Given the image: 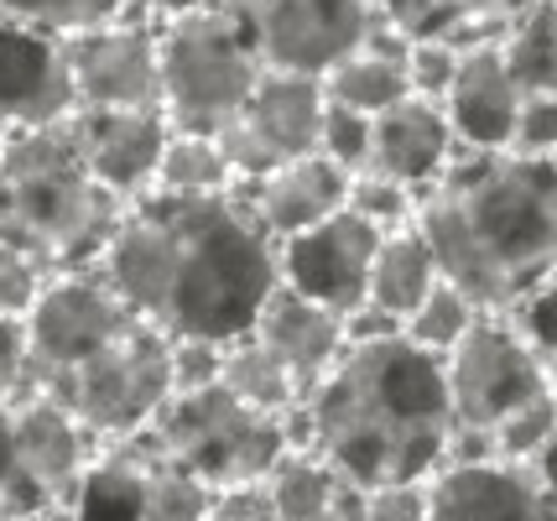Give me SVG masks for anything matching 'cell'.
<instances>
[{
    "mask_svg": "<svg viewBox=\"0 0 557 521\" xmlns=\"http://www.w3.org/2000/svg\"><path fill=\"white\" fill-rule=\"evenodd\" d=\"M22 392L69 412L95 444L146 433L172 397L168 339L141 323L95 272L52 276L22 319Z\"/></svg>",
    "mask_w": 557,
    "mask_h": 521,
    "instance_id": "3957f363",
    "label": "cell"
},
{
    "mask_svg": "<svg viewBox=\"0 0 557 521\" xmlns=\"http://www.w3.org/2000/svg\"><path fill=\"white\" fill-rule=\"evenodd\" d=\"M0 136H5V131H0Z\"/></svg>",
    "mask_w": 557,
    "mask_h": 521,
    "instance_id": "b9f144b4",
    "label": "cell"
},
{
    "mask_svg": "<svg viewBox=\"0 0 557 521\" xmlns=\"http://www.w3.org/2000/svg\"><path fill=\"white\" fill-rule=\"evenodd\" d=\"M510 84L521 95H557V0H532L495 37Z\"/></svg>",
    "mask_w": 557,
    "mask_h": 521,
    "instance_id": "d4e9b609",
    "label": "cell"
},
{
    "mask_svg": "<svg viewBox=\"0 0 557 521\" xmlns=\"http://www.w3.org/2000/svg\"><path fill=\"white\" fill-rule=\"evenodd\" d=\"M521 100L527 95L510 84L495 42H469V48H459L454 84L437 104H443V121L454 131L459 151H506Z\"/></svg>",
    "mask_w": 557,
    "mask_h": 521,
    "instance_id": "e0dca14e",
    "label": "cell"
},
{
    "mask_svg": "<svg viewBox=\"0 0 557 521\" xmlns=\"http://www.w3.org/2000/svg\"><path fill=\"white\" fill-rule=\"evenodd\" d=\"M48 506H58V500L37 485V474L16 444V427H11V407L0 401V521H32Z\"/></svg>",
    "mask_w": 557,
    "mask_h": 521,
    "instance_id": "f546056e",
    "label": "cell"
},
{
    "mask_svg": "<svg viewBox=\"0 0 557 521\" xmlns=\"http://www.w3.org/2000/svg\"><path fill=\"white\" fill-rule=\"evenodd\" d=\"M454 157H459V147H454L448 121H443V104L407 95L401 104H391L370 121V151H364L360 173H375L386 183L422 194Z\"/></svg>",
    "mask_w": 557,
    "mask_h": 521,
    "instance_id": "ac0fdd59",
    "label": "cell"
},
{
    "mask_svg": "<svg viewBox=\"0 0 557 521\" xmlns=\"http://www.w3.org/2000/svg\"><path fill=\"white\" fill-rule=\"evenodd\" d=\"M73 136H78V157L110 199H141L151 194L157 177V157L168 147V121L157 110H84L73 115Z\"/></svg>",
    "mask_w": 557,
    "mask_h": 521,
    "instance_id": "5bb4252c",
    "label": "cell"
},
{
    "mask_svg": "<svg viewBox=\"0 0 557 521\" xmlns=\"http://www.w3.org/2000/svg\"><path fill=\"white\" fill-rule=\"evenodd\" d=\"M22 371H26V339L16 319H0V401H11L22 392Z\"/></svg>",
    "mask_w": 557,
    "mask_h": 521,
    "instance_id": "ab89813d",
    "label": "cell"
},
{
    "mask_svg": "<svg viewBox=\"0 0 557 521\" xmlns=\"http://www.w3.org/2000/svg\"><path fill=\"white\" fill-rule=\"evenodd\" d=\"M219 355H224V345H209V339H168L172 397H177V392H203V386H214Z\"/></svg>",
    "mask_w": 557,
    "mask_h": 521,
    "instance_id": "8d00e7d4",
    "label": "cell"
},
{
    "mask_svg": "<svg viewBox=\"0 0 557 521\" xmlns=\"http://www.w3.org/2000/svg\"><path fill=\"white\" fill-rule=\"evenodd\" d=\"M95 276L162 339H240L276 287V240L240 188L214 199L141 194L121 209Z\"/></svg>",
    "mask_w": 557,
    "mask_h": 521,
    "instance_id": "6da1fadb",
    "label": "cell"
},
{
    "mask_svg": "<svg viewBox=\"0 0 557 521\" xmlns=\"http://www.w3.org/2000/svg\"><path fill=\"white\" fill-rule=\"evenodd\" d=\"M428 521H557L553 470L454 454L428 474Z\"/></svg>",
    "mask_w": 557,
    "mask_h": 521,
    "instance_id": "7c38bea8",
    "label": "cell"
},
{
    "mask_svg": "<svg viewBox=\"0 0 557 521\" xmlns=\"http://www.w3.org/2000/svg\"><path fill=\"white\" fill-rule=\"evenodd\" d=\"M454 69H459V48L454 42H437V37H417L407 42V84H412L417 100H443L448 84H454Z\"/></svg>",
    "mask_w": 557,
    "mask_h": 521,
    "instance_id": "836d02e7",
    "label": "cell"
},
{
    "mask_svg": "<svg viewBox=\"0 0 557 521\" xmlns=\"http://www.w3.org/2000/svg\"><path fill=\"white\" fill-rule=\"evenodd\" d=\"M516 157H557V95H527L510 125V147Z\"/></svg>",
    "mask_w": 557,
    "mask_h": 521,
    "instance_id": "d590c367",
    "label": "cell"
},
{
    "mask_svg": "<svg viewBox=\"0 0 557 521\" xmlns=\"http://www.w3.org/2000/svg\"><path fill=\"white\" fill-rule=\"evenodd\" d=\"M73 115L84 110H157V22L121 16L63 37Z\"/></svg>",
    "mask_w": 557,
    "mask_h": 521,
    "instance_id": "8fae6325",
    "label": "cell"
},
{
    "mask_svg": "<svg viewBox=\"0 0 557 521\" xmlns=\"http://www.w3.org/2000/svg\"><path fill=\"white\" fill-rule=\"evenodd\" d=\"M375 22L391 26L396 37H437V42H495L516 11H527L532 0H370Z\"/></svg>",
    "mask_w": 557,
    "mask_h": 521,
    "instance_id": "7402d4cb",
    "label": "cell"
},
{
    "mask_svg": "<svg viewBox=\"0 0 557 521\" xmlns=\"http://www.w3.org/2000/svg\"><path fill=\"white\" fill-rule=\"evenodd\" d=\"M412 230L437 276L480 313H500L557 261V162L516 151H459L417 194Z\"/></svg>",
    "mask_w": 557,
    "mask_h": 521,
    "instance_id": "277c9868",
    "label": "cell"
},
{
    "mask_svg": "<svg viewBox=\"0 0 557 521\" xmlns=\"http://www.w3.org/2000/svg\"><path fill=\"white\" fill-rule=\"evenodd\" d=\"M214 0H131V11L146 16V22H172V16H188V11H203Z\"/></svg>",
    "mask_w": 557,
    "mask_h": 521,
    "instance_id": "60d3db41",
    "label": "cell"
},
{
    "mask_svg": "<svg viewBox=\"0 0 557 521\" xmlns=\"http://www.w3.org/2000/svg\"><path fill=\"white\" fill-rule=\"evenodd\" d=\"M318 125H323V89L318 78L297 74H261L256 89L245 95L235 121L219 131L214 141L230 157L240 183L282 168L292 157L318 151Z\"/></svg>",
    "mask_w": 557,
    "mask_h": 521,
    "instance_id": "30bf717a",
    "label": "cell"
},
{
    "mask_svg": "<svg viewBox=\"0 0 557 521\" xmlns=\"http://www.w3.org/2000/svg\"><path fill=\"white\" fill-rule=\"evenodd\" d=\"M203 521H271L267 491L261 485H240V491H214Z\"/></svg>",
    "mask_w": 557,
    "mask_h": 521,
    "instance_id": "f35d334b",
    "label": "cell"
},
{
    "mask_svg": "<svg viewBox=\"0 0 557 521\" xmlns=\"http://www.w3.org/2000/svg\"><path fill=\"white\" fill-rule=\"evenodd\" d=\"M553 298H557L553 282H536L532 293H521L510 308H500V319L510 323V334L532 349L536 360H547V365L557 360V349H553Z\"/></svg>",
    "mask_w": 557,
    "mask_h": 521,
    "instance_id": "1f68e13d",
    "label": "cell"
},
{
    "mask_svg": "<svg viewBox=\"0 0 557 521\" xmlns=\"http://www.w3.org/2000/svg\"><path fill=\"white\" fill-rule=\"evenodd\" d=\"M443 386H448V407L459 422L454 454H480V444L510 412L553 397V365L536 360L500 313H480L463 328L459 345L443 355Z\"/></svg>",
    "mask_w": 557,
    "mask_h": 521,
    "instance_id": "ba28073f",
    "label": "cell"
},
{
    "mask_svg": "<svg viewBox=\"0 0 557 521\" xmlns=\"http://www.w3.org/2000/svg\"><path fill=\"white\" fill-rule=\"evenodd\" d=\"M73 115L63 42L32 26L0 22V131H37Z\"/></svg>",
    "mask_w": 557,
    "mask_h": 521,
    "instance_id": "9a60e30c",
    "label": "cell"
},
{
    "mask_svg": "<svg viewBox=\"0 0 557 521\" xmlns=\"http://www.w3.org/2000/svg\"><path fill=\"white\" fill-rule=\"evenodd\" d=\"M318 89H323V104L375 121L381 110L412 95V84H407V37H396L391 26L364 32L360 42L318 78Z\"/></svg>",
    "mask_w": 557,
    "mask_h": 521,
    "instance_id": "ffe728a7",
    "label": "cell"
},
{
    "mask_svg": "<svg viewBox=\"0 0 557 521\" xmlns=\"http://www.w3.org/2000/svg\"><path fill=\"white\" fill-rule=\"evenodd\" d=\"M240 177L230 168V157L219 151L214 136H183L172 131L162 157H157V177L151 194H172V199H214V194H235Z\"/></svg>",
    "mask_w": 557,
    "mask_h": 521,
    "instance_id": "484cf974",
    "label": "cell"
},
{
    "mask_svg": "<svg viewBox=\"0 0 557 521\" xmlns=\"http://www.w3.org/2000/svg\"><path fill=\"white\" fill-rule=\"evenodd\" d=\"M553 438H557V397H542L532 407H521V412H510L480 444V454L506 459V464H527V470H553Z\"/></svg>",
    "mask_w": 557,
    "mask_h": 521,
    "instance_id": "83f0119b",
    "label": "cell"
},
{
    "mask_svg": "<svg viewBox=\"0 0 557 521\" xmlns=\"http://www.w3.org/2000/svg\"><path fill=\"white\" fill-rule=\"evenodd\" d=\"M437 282V261L428 240L417 235L412 224L407 230H391L375 240V256H370V276H364V308H375L381 319H391L396 328L407 323L417 302L433 293Z\"/></svg>",
    "mask_w": 557,
    "mask_h": 521,
    "instance_id": "603a6c76",
    "label": "cell"
},
{
    "mask_svg": "<svg viewBox=\"0 0 557 521\" xmlns=\"http://www.w3.org/2000/svg\"><path fill=\"white\" fill-rule=\"evenodd\" d=\"M375 240L381 235L370 224L339 209L334 220L313 224V230L276 246V282L292 287L297 298L329 308L334 319H349L364 302V276H370Z\"/></svg>",
    "mask_w": 557,
    "mask_h": 521,
    "instance_id": "4fadbf2b",
    "label": "cell"
},
{
    "mask_svg": "<svg viewBox=\"0 0 557 521\" xmlns=\"http://www.w3.org/2000/svg\"><path fill=\"white\" fill-rule=\"evenodd\" d=\"M245 334L287 365L292 381L302 386V401H308V392L329 375V365H334L344 355V345H349V339H344V319H334L329 308H318V302H308V298H297L282 282L261 298V308H256V319H250Z\"/></svg>",
    "mask_w": 557,
    "mask_h": 521,
    "instance_id": "d6986e66",
    "label": "cell"
},
{
    "mask_svg": "<svg viewBox=\"0 0 557 521\" xmlns=\"http://www.w3.org/2000/svg\"><path fill=\"white\" fill-rule=\"evenodd\" d=\"M297 444L349 474L360 491L428 480L459 448L443 360L401 334L344 345L297 412Z\"/></svg>",
    "mask_w": 557,
    "mask_h": 521,
    "instance_id": "7a4b0ae2",
    "label": "cell"
},
{
    "mask_svg": "<svg viewBox=\"0 0 557 521\" xmlns=\"http://www.w3.org/2000/svg\"><path fill=\"white\" fill-rule=\"evenodd\" d=\"M364 151H370V121L323 104V125H318V157H329L334 168L355 177L364 168Z\"/></svg>",
    "mask_w": 557,
    "mask_h": 521,
    "instance_id": "d6a6232c",
    "label": "cell"
},
{
    "mask_svg": "<svg viewBox=\"0 0 557 521\" xmlns=\"http://www.w3.org/2000/svg\"><path fill=\"white\" fill-rule=\"evenodd\" d=\"M136 438L203 491H240L276 470V459L297 444V422L250 412L214 381L203 392L168 397Z\"/></svg>",
    "mask_w": 557,
    "mask_h": 521,
    "instance_id": "8992f818",
    "label": "cell"
},
{
    "mask_svg": "<svg viewBox=\"0 0 557 521\" xmlns=\"http://www.w3.org/2000/svg\"><path fill=\"white\" fill-rule=\"evenodd\" d=\"M364 521H428V480L364 491Z\"/></svg>",
    "mask_w": 557,
    "mask_h": 521,
    "instance_id": "74e56055",
    "label": "cell"
},
{
    "mask_svg": "<svg viewBox=\"0 0 557 521\" xmlns=\"http://www.w3.org/2000/svg\"><path fill=\"white\" fill-rule=\"evenodd\" d=\"M52 276L37 266V261H26L22 250L0 246V319H16L22 323L32 313V302L42 298V287H48Z\"/></svg>",
    "mask_w": 557,
    "mask_h": 521,
    "instance_id": "e575fe53",
    "label": "cell"
},
{
    "mask_svg": "<svg viewBox=\"0 0 557 521\" xmlns=\"http://www.w3.org/2000/svg\"><path fill=\"white\" fill-rule=\"evenodd\" d=\"M219 386L240 401V407L267 412V418L297 422V412H302V386H297L287 365H282L276 355H267L250 334L224 345V355H219Z\"/></svg>",
    "mask_w": 557,
    "mask_h": 521,
    "instance_id": "cb8c5ba5",
    "label": "cell"
},
{
    "mask_svg": "<svg viewBox=\"0 0 557 521\" xmlns=\"http://www.w3.org/2000/svg\"><path fill=\"white\" fill-rule=\"evenodd\" d=\"M344 209L364 220L375 235H391V230H407L417 220V194L412 188H401V183H386V177L375 173H355L349 177V199Z\"/></svg>",
    "mask_w": 557,
    "mask_h": 521,
    "instance_id": "4dcf8cb0",
    "label": "cell"
},
{
    "mask_svg": "<svg viewBox=\"0 0 557 521\" xmlns=\"http://www.w3.org/2000/svg\"><path fill=\"white\" fill-rule=\"evenodd\" d=\"M121 209L84 168L73 115L0 136V246L22 250L48 276L95 272Z\"/></svg>",
    "mask_w": 557,
    "mask_h": 521,
    "instance_id": "5b68a950",
    "label": "cell"
},
{
    "mask_svg": "<svg viewBox=\"0 0 557 521\" xmlns=\"http://www.w3.org/2000/svg\"><path fill=\"white\" fill-rule=\"evenodd\" d=\"M240 199L250 209V220L282 246L292 235H302V230L339 214L344 199H349V173L334 168L329 157L308 151V157H292L282 168L240 183Z\"/></svg>",
    "mask_w": 557,
    "mask_h": 521,
    "instance_id": "2e32d148",
    "label": "cell"
},
{
    "mask_svg": "<svg viewBox=\"0 0 557 521\" xmlns=\"http://www.w3.org/2000/svg\"><path fill=\"white\" fill-rule=\"evenodd\" d=\"M235 22L261 74L323 78L344 52L375 32L370 0H214Z\"/></svg>",
    "mask_w": 557,
    "mask_h": 521,
    "instance_id": "9c48e42d",
    "label": "cell"
},
{
    "mask_svg": "<svg viewBox=\"0 0 557 521\" xmlns=\"http://www.w3.org/2000/svg\"><path fill=\"white\" fill-rule=\"evenodd\" d=\"M271 521H364V491L313 448L292 444L261 480Z\"/></svg>",
    "mask_w": 557,
    "mask_h": 521,
    "instance_id": "44dd1931",
    "label": "cell"
},
{
    "mask_svg": "<svg viewBox=\"0 0 557 521\" xmlns=\"http://www.w3.org/2000/svg\"><path fill=\"white\" fill-rule=\"evenodd\" d=\"M256 78L261 63L219 5L157 22V115L168 131L219 136L256 89Z\"/></svg>",
    "mask_w": 557,
    "mask_h": 521,
    "instance_id": "52a82bcc",
    "label": "cell"
},
{
    "mask_svg": "<svg viewBox=\"0 0 557 521\" xmlns=\"http://www.w3.org/2000/svg\"><path fill=\"white\" fill-rule=\"evenodd\" d=\"M480 319V308L463 298L459 287H448V282H437L428 298L417 302L412 313H407V323H401V339L417 349H428V355H448V349L463 339V328Z\"/></svg>",
    "mask_w": 557,
    "mask_h": 521,
    "instance_id": "f1b7e54d",
    "label": "cell"
},
{
    "mask_svg": "<svg viewBox=\"0 0 557 521\" xmlns=\"http://www.w3.org/2000/svg\"><path fill=\"white\" fill-rule=\"evenodd\" d=\"M121 16H136L131 0H0V22L32 26V32H48V37H78V32H95L110 26Z\"/></svg>",
    "mask_w": 557,
    "mask_h": 521,
    "instance_id": "4316f807",
    "label": "cell"
}]
</instances>
